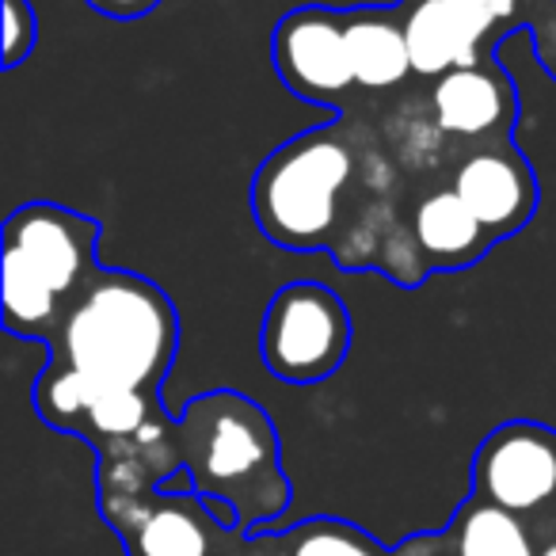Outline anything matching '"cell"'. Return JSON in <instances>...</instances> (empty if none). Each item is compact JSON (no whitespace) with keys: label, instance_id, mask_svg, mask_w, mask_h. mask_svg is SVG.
Instances as JSON below:
<instances>
[{"label":"cell","instance_id":"obj_1","mask_svg":"<svg viewBox=\"0 0 556 556\" xmlns=\"http://www.w3.org/2000/svg\"><path fill=\"white\" fill-rule=\"evenodd\" d=\"M179 351V313L153 278L103 267L47 343V366L103 393L156 396Z\"/></svg>","mask_w":556,"mask_h":556},{"label":"cell","instance_id":"obj_2","mask_svg":"<svg viewBox=\"0 0 556 556\" xmlns=\"http://www.w3.org/2000/svg\"><path fill=\"white\" fill-rule=\"evenodd\" d=\"M179 446L191 492L237 510V533H263L290 507L282 442L267 408L237 389L199 393L179 412Z\"/></svg>","mask_w":556,"mask_h":556},{"label":"cell","instance_id":"obj_3","mask_svg":"<svg viewBox=\"0 0 556 556\" xmlns=\"http://www.w3.org/2000/svg\"><path fill=\"white\" fill-rule=\"evenodd\" d=\"M100 222L62 202H24L4 222L0 313L20 340L50 343L103 275Z\"/></svg>","mask_w":556,"mask_h":556},{"label":"cell","instance_id":"obj_4","mask_svg":"<svg viewBox=\"0 0 556 556\" xmlns=\"http://www.w3.org/2000/svg\"><path fill=\"white\" fill-rule=\"evenodd\" d=\"M370 126L355 115L313 126L263 156L252 176V217L275 248L332 252Z\"/></svg>","mask_w":556,"mask_h":556},{"label":"cell","instance_id":"obj_5","mask_svg":"<svg viewBox=\"0 0 556 556\" xmlns=\"http://www.w3.org/2000/svg\"><path fill=\"white\" fill-rule=\"evenodd\" d=\"M351 336V313L332 287L290 282L263 309L260 358L278 381L317 386L348 363Z\"/></svg>","mask_w":556,"mask_h":556},{"label":"cell","instance_id":"obj_6","mask_svg":"<svg viewBox=\"0 0 556 556\" xmlns=\"http://www.w3.org/2000/svg\"><path fill=\"white\" fill-rule=\"evenodd\" d=\"M515 518L545 526L556 518V431L533 419H507L472 454V492Z\"/></svg>","mask_w":556,"mask_h":556},{"label":"cell","instance_id":"obj_7","mask_svg":"<svg viewBox=\"0 0 556 556\" xmlns=\"http://www.w3.org/2000/svg\"><path fill=\"white\" fill-rule=\"evenodd\" d=\"M270 65L298 100L336 108L348 115L358 92L348 58L343 12L305 4L278 20L270 31Z\"/></svg>","mask_w":556,"mask_h":556},{"label":"cell","instance_id":"obj_8","mask_svg":"<svg viewBox=\"0 0 556 556\" xmlns=\"http://www.w3.org/2000/svg\"><path fill=\"white\" fill-rule=\"evenodd\" d=\"M35 412L54 431H70L85 439L96 454L123 446V442L176 419L164 408L161 393H103V389L85 386L54 366H47L35 381Z\"/></svg>","mask_w":556,"mask_h":556},{"label":"cell","instance_id":"obj_9","mask_svg":"<svg viewBox=\"0 0 556 556\" xmlns=\"http://www.w3.org/2000/svg\"><path fill=\"white\" fill-rule=\"evenodd\" d=\"M396 12L412 50V70L424 85L495 58L503 47L500 20L488 0H401Z\"/></svg>","mask_w":556,"mask_h":556},{"label":"cell","instance_id":"obj_10","mask_svg":"<svg viewBox=\"0 0 556 556\" xmlns=\"http://www.w3.org/2000/svg\"><path fill=\"white\" fill-rule=\"evenodd\" d=\"M450 187L495 240L526 229L541 202L538 172L510 138L462 149L450 168Z\"/></svg>","mask_w":556,"mask_h":556},{"label":"cell","instance_id":"obj_11","mask_svg":"<svg viewBox=\"0 0 556 556\" xmlns=\"http://www.w3.org/2000/svg\"><path fill=\"white\" fill-rule=\"evenodd\" d=\"M427 108L439 126V134L454 149L488 146V141H507L522 115L515 80L507 77L495 58L477 65H465L446 77L427 85Z\"/></svg>","mask_w":556,"mask_h":556},{"label":"cell","instance_id":"obj_12","mask_svg":"<svg viewBox=\"0 0 556 556\" xmlns=\"http://www.w3.org/2000/svg\"><path fill=\"white\" fill-rule=\"evenodd\" d=\"M412 229H416V240L434 275H454V270L472 267L500 244L477 222V214L457 199L450 179H434L431 187L419 184L416 202H412Z\"/></svg>","mask_w":556,"mask_h":556},{"label":"cell","instance_id":"obj_13","mask_svg":"<svg viewBox=\"0 0 556 556\" xmlns=\"http://www.w3.org/2000/svg\"><path fill=\"white\" fill-rule=\"evenodd\" d=\"M393 556H538V538L530 522L469 495L446 530L412 533L393 548Z\"/></svg>","mask_w":556,"mask_h":556},{"label":"cell","instance_id":"obj_14","mask_svg":"<svg viewBox=\"0 0 556 556\" xmlns=\"http://www.w3.org/2000/svg\"><path fill=\"white\" fill-rule=\"evenodd\" d=\"M343 35H348V58L363 96H393L396 88L416 80L396 4L393 9L389 4L348 9L343 12Z\"/></svg>","mask_w":556,"mask_h":556},{"label":"cell","instance_id":"obj_15","mask_svg":"<svg viewBox=\"0 0 556 556\" xmlns=\"http://www.w3.org/2000/svg\"><path fill=\"white\" fill-rule=\"evenodd\" d=\"M252 538L260 556H393V548H386L378 538L332 515L305 518L290 530L252 533Z\"/></svg>","mask_w":556,"mask_h":556},{"label":"cell","instance_id":"obj_16","mask_svg":"<svg viewBox=\"0 0 556 556\" xmlns=\"http://www.w3.org/2000/svg\"><path fill=\"white\" fill-rule=\"evenodd\" d=\"M0 12H4V27H0V39H4V58L0 65L4 70H16L27 58L35 54V42H39V12H35L31 0H0Z\"/></svg>","mask_w":556,"mask_h":556},{"label":"cell","instance_id":"obj_17","mask_svg":"<svg viewBox=\"0 0 556 556\" xmlns=\"http://www.w3.org/2000/svg\"><path fill=\"white\" fill-rule=\"evenodd\" d=\"M533 42V58L538 65L556 80V0H541L530 16V27H526Z\"/></svg>","mask_w":556,"mask_h":556},{"label":"cell","instance_id":"obj_18","mask_svg":"<svg viewBox=\"0 0 556 556\" xmlns=\"http://www.w3.org/2000/svg\"><path fill=\"white\" fill-rule=\"evenodd\" d=\"M488 4H492L495 20H500L503 39H510L515 31H526V27H530V16L541 0H488Z\"/></svg>","mask_w":556,"mask_h":556},{"label":"cell","instance_id":"obj_19","mask_svg":"<svg viewBox=\"0 0 556 556\" xmlns=\"http://www.w3.org/2000/svg\"><path fill=\"white\" fill-rule=\"evenodd\" d=\"M88 9L108 20H141L161 4V0H85Z\"/></svg>","mask_w":556,"mask_h":556},{"label":"cell","instance_id":"obj_20","mask_svg":"<svg viewBox=\"0 0 556 556\" xmlns=\"http://www.w3.org/2000/svg\"><path fill=\"white\" fill-rule=\"evenodd\" d=\"M533 538H538V556H556V518L545 526H533Z\"/></svg>","mask_w":556,"mask_h":556}]
</instances>
